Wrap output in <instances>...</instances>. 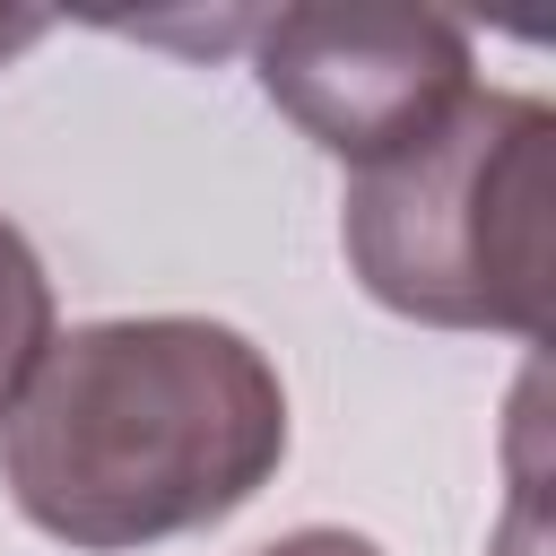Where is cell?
Instances as JSON below:
<instances>
[{
    "instance_id": "obj_6",
    "label": "cell",
    "mask_w": 556,
    "mask_h": 556,
    "mask_svg": "<svg viewBox=\"0 0 556 556\" xmlns=\"http://www.w3.org/2000/svg\"><path fill=\"white\" fill-rule=\"evenodd\" d=\"M43 26L52 17H35V9H0V61H17L26 43H43Z\"/></svg>"
},
{
    "instance_id": "obj_2",
    "label": "cell",
    "mask_w": 556,
    "mask_h": 556,
    "mask_svg": "<svg viewBox=\"0 0 556 556\" xmlns=\"http://www.w3.org/2000/svg\"><path fill=\"white\" fill-rule=\"evenodd\" d=\"M556 113L513 87H469L417 139L348 174L339 243L356 287L426 330L547 339Z\"/></svg>"
},
{
    "instance_id": "obj_5",
    "label": "cell",
    "mask_w": 556,
    "mask_h": 556,
    "mask_svg": "<svg viewBox=\"0 0 556 556\" xmlns=\"http://www.w3.org/2000/svg\"><path fill=\"white\" fill-rule=\"evenodd\" d=\"M261 556H382L374 539H356V530H330V521H313V530H287V539H269Z\"/></svg>"
},
{
    "instance_id": "obj_3",
    "label": "cell",
    "mask_w": 556,
    "mask_h": 556,
    "mask_svg": "<svg viewBox=\"0 0 556 556\" xmlns=\"http://www.w3.org/2000/svg\"><path fill=\"white\" fill-rule=\"evenodd\" d=\"M261 96L330 156L374 165L452 113L469 78V35L434 9H278L252 17Z\"/></svg>"
},
{
    "instance_id": "obj_1",
    "label": "cell",
    "mask_w": 556,
    "mask_h": 556,
    "mask_svg": "<svg viewBox=\"0 0 556 556\" xmlns=\"http://www.w3.org/2000/svg\"><path fill=\"white\" fill-rule=\"evenodd\" d=\"M287 460L278 365L200 313H130L52 330L0 408L9 504L78 547L130 556L217 530Z\"/></svg>"
},
{
    "instance_id": "obj_4",
    "label": "cell",
    "mask_w": 556,
    "mask_h": 556,
    "mask_svg": "<svg viewBox=\"0 0 556 556\" xmlns=\"http://www.w3.org/2000/svg\"><path fill=\"white\" fill-rule=\"evenodd\" d=\"M43 339H52V278H43L35 243L0 217V408L26 382V365L43 356Z\"/></svg>"
}]
</instances>
